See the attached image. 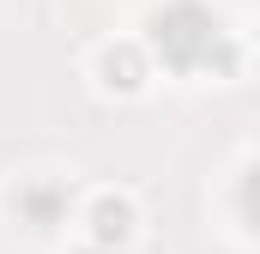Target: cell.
Listing matches in <instances>:
<instances>
[{
    "instance_id": "cell-1",
    "label": "cell",
    "mask_w": 260,
    "mask_h": 254,
    "mask_svg": "<svg viewBox=\"0 0 260 254\" xmlns=\"http://www.w3.org/2000/svg\"><path fill=\"white\" fill-rule=\"evenodd\" d=\"M157 49H164V61L176 67V73H188V67H206L212 61V49L224 43V30H218V18L206 12V6H170V12H157Z\"/></svg>"
},
{
    "instance_id": "cell-2",
    "label": "cell",
    "mask_w": 260,
    "mask_h": 254,
    "mask_svg": "<svg viewBox=\"0 0 260 254\" xmlns=\"http://www.w3.org/2000/svg\"><path fill=\"white\" fill-rule=\"evenodd\" d=\"M127 224H133V212L121 206V200H103V206H97V236H103V242H121Z\"/></svg>"
},
{
    "instance_id": "cell-3",
    "label": "cell",
    "mask_w": 260,
    "mask_h": 254,
    "mask_svg": "<svg viewBox=\"0 0 260 254\" xmlns=\"http://www.w3.org/2000/svg\"><path fill=\"white\" fill-rule=\"evenodd\" d=\"M242 206H248V218H254V230H260V170H248V188H242Z\"/></svg>"
}]
</instances>
